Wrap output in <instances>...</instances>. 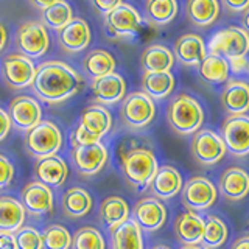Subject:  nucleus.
Listing matches in <instances>:
<instances>
[{"label":"nucleus","mask_w":249,"mask_h":249,"mask_svg":"<svg viewBox=\"0 0 249 249\" xmlns=\"http://www.w3.org/2000/svg\"><path fill=\"white\" fill-rule=\"evenodd\" d=\"M30 88L37 100L49 105H56L80 92L83 88V78L66 62L45 61L37 66Z\"/></svg>","instance_id":"1"},{"label":"nucleus","mask_w":249,"mask_h":249,"mask_svg":"<svg viewBox=\"0 0 249 249\" xmlns=\"http://www.w3.org/2000/svg\"><path fill=\"white\" fill-rule=\"evenodd\" d=\"M167 122L179 136H193L204 123V111L199 101L189 93H178L167 106Z\"/></svg>","instance_id":"2"},{"label":"nucleus","mask_w":249,"mask_h":249,"mask_svg":"<svg viewBox=\"0 0 249 249\" xmlns=\"http://www.w3.org/2000/svg\"><path fill=\"white\" fill-rule=\"evenodd\" d=\"M158 159L148 148H132L122 158V173L136 189H146L158 171Z\"/></svg>","instance_id":"3"},{"label":"nucleus","mask_w":249,"mask_h":249,"mask_svg":"<svg viewBox=\"0 0 249 249\" xmlns=\"http://www.w3.org/2000/svg\"><path fill=\"white\" fill-rule=\"evenodd\" d=\"M23 143L30 156L41 160L50 156H56L62 148V134L53 122L41 120L35 128L25 132Z\"/></svg>","instance_id":"4"},{"label":"nucleus","mask_w":249,"mask_h":249,"mask_svg":"<svg viewBox=\"0 0 249 249\" xmlns=\"http://www.w3.org/2000/svg\"><path fill=\"white\" fill-rule=\"evenodd\" d=\"M249 35L243 27H228L215 33L206 47L207 54H216L226 61L248 56Z\"/></svg>","instance_id":"5"},{"label":"nucleus","mask_w":249,"mask_h":249,"mask_svg":"<svg viewBox=\"0 0 249 249\" xmlns=\"http://www.w3.org/2000/svg\"><path fill=\"white\" fill-rule=\"evenodd\" d=\"M156 115L154 101L140 92H131L122 100L120 106V119L128 129L137 131L143 129L150 124Z\"/></svg>","instance_id":"6"},{"label":"nucleus","mask_w":249,"mask_h":249,"mask_svg":"<svg viewBox=\"0 0 249 249\" xmlns=\"http://www.w3.org/2000/svg\"><path fill=\"white\" fill-rule=\"evenodd\" d=\"M216 198V187L206 176L190 178L181 189V201L189 212H204L215 204Z\"/></svg>","instance_id":"7"},{"label":"nucleus","mask_w":249,"mask_h":249,"mask_svg":"<svg viewBox=\"0 0 249 249\" xmlns=\"http://www.w3.org/2000/svg\"><path fill=\"white\" fill-rule=\"evenodd\" d=\"M16 47L20 54L30 59L41 58L50 47V36L39 20H27L18 28Z\"/></svg>","instance_id":"8"},{"label":"nucleus","mask_w":249,"mask_h":249,"mask_svg":"<svg viewBox=\"0 0 249 249\" xmlns=\"http://www.w3.org/2000/svg\"><path fill=\"white\" fill-rule=\"evenodd\" d=\"M190 153L199 165L209 167L220 162L228 151L218 132L212 129H199L192 137Z\"/></svg>","instance_id":"9"},{"label":"nucleus","mask_w":249,"mask_h":249,"mask_svg":"<svg viewBox=\"0 0 249 249\" xmlns=\"http://www.w3.org/2000/svg\"><path fill=\"white\" fill-rule=\"evenodd\" d=\"M223 143L226 151L243 158L249 151V119L248 115H229L221 124Z\"/></svg>","instance_id":"10"},{"label":"nucleus","mask_w":249,"mask_h":249,"mask_svg":"<svg viewBox=\"0 0 249 249\" xmlns=\"http://www.w3.org/2000/svg\"><path fill=\"white\" fill-rule=\"evenodd\" d=\"M35 62L20 53L6 54L2 61V78L11 89L30 88L35 78Z\"/></svg>","instance_id":"11"},{"label":"nucleus","mask_w":249,"mask_h":249,"mask_svg":"<svg viewBox=\"0 0 249 249\" xmlns=\"http://www.w3.org/2000/svg\"><path fill=\"white\" fill-rule=\"evenodd\" d=\"M106 28L109 35L117 37H128L137 35L142 28V18L139 11L129 3L120 2L106 18Z\"/></svg>","instance_id":"12"},{"label":"nucleus","mask_w":249,"mask_h":249,"mask_svg":"<svg viewBox=\"0 0 249 249\" xmlns=\"http://www.w3.org/2000/svg\"><path fill=\"white\" fill-rule=\"evenodd\" d=\"M8 115H10L11 126L16 129L28 132L31 128L42 119V109L39 101L31 95H18L11 100L10 109H8Z\"/></svg>","instance_id":"13"},{"label":"nucleus","mask_w":249,"mask_h":249,"mask_svg":"<svg viewBox=\"0 0 249 249\" xmlns=\"http://www.w3.org/2000/svg\"><path fill=\"white\" fill-rule=\"evenodd\" d=\"M72 159L76 171L81 176L98 175L107 162L106 146L97 142L90 145H75L72 146Z\"/></svg>","instance_id":"14"},{"label":"nucleus","mask_w":249,"mask_h":249,"mask_svg":"<svg viewBox=\"0 0 249 249\" xmlns=\"http://www.w3.org/2000/svg\"><path fill=\"white\" fill-rule=\"evenodd\" d=\"M131 220L139 226L140 231H159L167 221V207L163 206L162 201L153 196L142 198L132 209Z\"/></svg>","instance_id":"15"},{"label":"nucleus","mask_w":249,"mask_h":249,"mask_svg":"<svg viewBox=\"0 0 249 249\" xmlns=\"http://www.w3.org/2000/svg\"><path fill=\"white\" fill-rule=\"evenodd\" d=\"M20 204L33 216H42L53 212V192L37 181L28 182L20 192Z\"/></svg>","instance_id":"16"},{"label":"nucleus","mask_w":249,"mask_h":249,"mask_svg":"<svg viewBox=\"0 0 249 249\" xmlns=\"http://www.w3.org/2000/svg\"><path fill=\"white\" fill-rule=\"evenodd\" d=\"M182 176L181 173L171 165H162L158 168L153 181L148 185V189L153 193V198L167 201L175 198L182 189Z\"/></svg>","instance_id":"17"},{"label":"nucleus","mask_w":249,"mask_h":249,"mask_svg":"<svg viewBox=\"0 0 249 249\" xmlns=\"http://www.w3.org/2000/svg\"><path fill=\"white\" fill-rule=\"evenodd\" d=\"M92 95L95 98L97 105H115L124 98L126 93V83H124L123 76L119 73H111L107 76L98 78V80H92L90 83Z\"/></svg>","instance_id":"18"},{"label":"nucleus","mask_w":249,"mask_h":249,"mask_svg":"<svg viewBox=\"0 0 249 249\" xmlns=\"http://www.w3.org/2000/svg\"><path fill=\"white\" fill-rule=\"evenodd\" d=\"M59 44L66 52L78 53L83 52L90 44V28L88 22L81 18H73L67 25L59 30Z\"/></svg>","instance_id":"19"},{"label":"nucleus","mask_w":249,"mask_h":249,"mask_svg":"<svg viewBox=\"0 0 249 249\" xmlns=\"http://www.w3.org/2000/svg\"><path fill=\"white\" fill-rule=\"evenodd\" d=\"M78 124L88 134L101 142V137H105L112 128V115L105 106L95 103L83 109Z\"/></svg>","instance_id":"20"},{"label":"nucleus","mask_w":249,"mask_h":249,"mask_svg":"<svg viewBox=\"0 0 249 249\" xmlns=\"http://www.w3.org/2000/svg\"><path fill=\"white\" fill-rule=\"evenodd\" d=\"M206 44L199 35L185 33L178 37L175 42L173 56L182 66H199L201 61L206 58Z\"/></svg>","instance_id":"21"},{"label":"nucleus","mask_w":249,"mask_h":249,"mask_svg":"<svg viewBox=\"0 0 249 249\" xmlns=\"http://www.w3.org/2000/svg\"><path fill=\"white\" fill-rule=\"evenodd\" d=\"M204 232V218L195 212H182L175 220V235L184 246H199Z\"/></svg>","instance_id":"22"},{"label":"nucleus","mask_w":249,"mask_h":249,"mask_svg":"<svg viewBox=\"0 0 249 249\" xmlns=\"http://www.w3.org/2000/svg\"><path fill=\"white\" fill-rule=\"evenodd\" d=\"M221 105L229 115H245L249 107V86L243 80H229L221 93Z\"/></svg>","instance_id":"23"},{"label":"nucleus","mask_w":249,"mask_h":249,"mask_svg":"<svg viewBox=\"0 0 249 249\" xmlns=\"http://www.w3.org/2000/svg\"><path fill=\"white\" fill-rule=\"evenodd\" d=\"M36 181L47 187H61L69 176V167L66 160L59 156H50L37 160L35 167Z\"/></svg>","instance_id":"24"},{"label":"nucleus","mask_w":249,"mask_h":249,"mask_svg":"<svg viewBox=\"0 0 249 249\" xmlns=\"http://www.w3.org/2000/svg\"><path fill=\"white\" fill-rule=\"evenodd\" d=\"M220 192L229 201H241L246 198L249 189V176L245 168L231 167L220 176Z\"/></svg>","instance_id":"25"},{"label":"nucleus","mask_w":249,"mask_h":249,"mask_svg":"<svg viewBox=\"0 0 249 249\" xmlns=\"http://www.w3.org/2000/svg\"><path fill=\"white\" fill-rule=\"evenodd\" d=\"M175 64V56L168 47L160 44L148 45L140 56V66L148 73L170 72Z\"/></svg>","instance_id":"26"},{"label":"nucleus","mask_w":249,"mask_h":249,"mask_svg":"<svg viewBox=\"0 0 249 249\" xmlns=\"http://www.w3.org/2000/svg\"><path fill=\"white\" fill-rule=\"evenodd\" d=\"M25 215L19 199L0 196V233H16L25 223Z\"/></svg>","instance_id":"27"},{"label":"nucleus","mask_w":249,"mask_h":249,"mask_svg":"<svg viewBox=\"0 0 249 249\" xmlns=\"http://www.w3.org/2000/svg\"><path fill=\"white\" fill-rule=\"evenodd\" d=\"M131 218L129 206L122 196H107L100 204V220L105 228L114 231Z\"/></svg>","instance_id":"28"},{"label":"nucleus","mask_w":249,"mask_h":249,"mask_svg":"<svg viewBox=\"0 0 249 249\" xmlns=\"http://www.w3.org/2000/svg\"><path fill=\"white\" fill-rule=\"evenodd\" d=\"M61 206L62 212L69 218H81L92 210L93 201L88 190L81 189V187H70L62 195Z\"/></svg>","instance_id":"29"},{"label":"nucleus","mask_w":249,"mask_h":249,"mask_svg":"<svg viewBox=\"0 0 249 249\" xmlns=\"http://www.w3.org/2000/svg\"><path fill=\"white\" fill-rule=\"evenodd\" d=\"M175 89V76L171 72L148 73L142 76V92L154 100H165Z\"/></svg>","instance_id":"30"},{"label":"nucleus","mask_w":249,"mask_h":249,"mask_svg":"<svg viewBox=\"0 0 249 249\" xmlns=\"http://www.w3.org/2000/svg\"><path fill=\"white\" fill-rule=\"evenodd\" d=\"M83 67L86 70L92 80H98V78H103L114 73L115 70V59L109 52L95 49L88 53V56L83 61Z\"/></svg>","instance_id":"31"},{"label":"nucleus","mask_w":249,"mask_h":249,"mask_svg":"<svg viewBox=\"0 0 249 249\" xmlns=\"http://www.w3.org/2000/svg\"><path fill=\"white\" fill-rule=\"evenodd\" d=\"M189 19L196 27L212 25L220 14V3L216 0H190L185 5Z\"/></svg>","instance_id":"32"},{"label":"nucleus","mask_w":249,"mask_h":249,"mask_svg":"<svg viewBox=\"0 0 249 249\" xmlns=\"http://www.w3.org/2000/svg\"><path fill=\"white\" fill-rule=\"evenodd\" d=\"M111 235L112 249H143L142 231L131 218L114 229Z\"/></svg>","instance_id":"33"},{"label":"nucleus","mask_w":249,"mask_h":249,"mask_svg":"<svg viewBox=\"0 0 249 249\" xmlns=\"http://www.w3.org/2000/svg\"><path fill=\"white\" fill-rule=\"evenodd\" d=\"M229 231L226 223L216 215H207L204 218V232H202V249H220L228 240Z\"/></svg>","instance_id":"34"},{"label":"nucleus","mask_w":249,"mask_h":249,"mask_svg":"<svg viewBox=\"0 0 249 249\" xmlns=\"http://www.w3.org/2000/svg\"><path fill=\"white\" fill-rule=\"evenodd\" d=\"M199 76L207 84H221L229 76L228 61L216 56V54H206V58L201 61Z\"/></svg>","instance_id":"35"},{"label":"nucleus","mask_w":249,"mask_h":249,"mask_svg":"<svg viewBox=\"0 0 249 249\" xmlns=\"http://www.w3.org/2000/svg\"><path fill=\"white\" fill-rule=\"evenodd\" d=\"M178 8L175 0H150L145 5L146 22L153 25H167L176 18Z\"/></svg>","instance_id":"36"},{"label":"nucleus","mask_w":249,"mask_h":249,"mask_svg":"<svg viewBox=\"0 0 249 249\" xmlns=\"http://www.w3.org/2000/svg\"><path fill=\"white\" fill-rule=\"evenodd\" d=\"M41 19H42L41 23L45 28L49 27L59 31L73 19L72 6L67 2H64V0H53L52 5L47 10L41 11Z\"/></svg>","instance_id":"37"},{"label":"nucleus","mask_w":249,"mask_h":249,"mask_svg":"<svg viewBox=\"0 0 249 249\" xmlns=\"http://www.w3.org/2000/svg\"><path fill=\"white\" fill-rule=\"evenodd\" d=\"M42 249H70L72 233L61 224H50L41 233Z\"/></svg>","instance_id":"38"},{"label":"nucleus","mask_w":249,"mask_h":249,"mask_svg":"<svg viewBox=\"0 0 249 249\" xmlns=\"http://www.w3.org/2000/svg\"><path fill=\"white\" fill-rule=\"evenodd\" d=\"M72 249H106L105 238L97 228L84 226L72 235Z\"/></svg>","instance_id":"39"},{"label":"nucleus","mask_w":249,"mask_h":249,"mask_svg":"<svg viewBox=\"0 0 249 249\" xmlns=\"http://www.w3.org/2000/svg\"><path fill=\"white\" fill-rule=\"evenodd\" d=\"M16 249H42L41 232H37L33 226H22L14 233Z\"/></svg>","instance_id":"40"},{"label":"nucleus","mask_w":249,"mask_h":249,"mask_svg":"<svg viewBox=\"0 0 249 249\" xmlns=\"http://www.w3.org/2000/svg\"><path fill=\"white\" fill-rule=\"evenodd\" d=\"M14 179V167L5 154H0V190L10 187Z\"/></svg>","instance_id":"41"},{"label":"nucleus","mask_w":249,"mask_h":249,"mask_svg":"<svg viewBox=\"0 0 249 249\" xmlns=\"http://www.w3.org/2000/svg\"><path fill=\"white\" fill-rule=\"evenodd\" d=\"M100 140H97L95 137H92L90 134H88L80 124L76 126L73 136H72V146L75 145H90V143H97Z\"/></svg>","instance_id":"42"},{"label":"nucleus","mask_w":249,"mask_h":249,"mask_svg":"<svg viewBox=\"0 0 249 249\" xmlns=\"http://www.w3.org/2000/svg\"><path fill=\"white\" fill-rule=\"evenodd\" d=\"M119 3H120V0H93V2H92L93 8H95L98 13L103 14L105 18L112 10H115V6Z\"/></svg>","instance_id":"43"},{"label":"nucleus","mask_w":249,"mask_h":249,"mask_svg":"<svg viewBox=\"0 0 249 249\" xmlns=\"http://www.w3.org/2000/svg\"><path fill=\"white\" fill-rule=\"evenodd\" d=\"M11 131V120L10 115L5 111V109L0 107V142L5 140V137L10 134Z\"/></svg>","instance_id":"44"},{"label":"nucleus","mask_w":249,"mask_h":249,"mask_svg":"<svg viewBox=\"0 0 249 249\" xmlns=\"http://www.w3.org/2000/svg\"><path fill=\"white\" fill-rule=\"evenodd\" d=\"M224 8L231 13H245L249 8L248 0H224Z\"/></svg>","instance_id":"45"},{"label":"nucleus","mask_w":249,"mask_h":249,"mask_svg":"<svg viewBox=\"0 0 249 249\" xmlns=\"http://www.w3.org/2000/svg\"><path fill=\"white\" fill-rule=\"evenodd\" d=\"M228 66H229V72H231V70H232V72H235V73L246 72V70H248V56L229 59Z\"/></svg>","instance_id":"46"},{"label":"nucleus","mask_w":249,"mask_h":249,"mask_svg":"<svg viewBox=\"0 0 249 249\" xmlns=\"http://www.w3.org/2000/svg\"><path fill=\"white\" fill-rule=\"evenodd\" d=\"M0 249H16L14 233H0Z\"/></svg>","instance_id":"47"},{"label":"nucleus","mask_w":249,"mask_h":249,"mask_svg":"<svg viewBox=\"0 0 249 249\" xmlns=\"http://www.w3.org/2000/svg\"><path fill=\"white\" fill-rule=\"evenodd\" d=\"M231 249H249V237L243 235V237L237 238L233 241V245L231 246Z\"/></svg>","instance_id":"48"},{"label":"nucleus","mask_w":249,"mask_h":249,"mask_svg":"<svg viewBox=\"0 0 249 249\" xmlns=\"http://www.w3.org/2000/svg\"><path fill=\"white\" fill-rule=\"evenodd\" d=\"M6 41H8V31H6L5 25H2V23H0V52L5 49Z\"/></svg>","instance_id":"49"},{"label":"nucleus","mask_w":249,"mask_h":249,"mask_svg":"<svg viewBox=\"0 0 249 249\" xmlns=\"http://www.w3.org/2000/svg\"><path fill=\"white\" fill-rule=\"evenodd\" d=\"M52 2H53V0H47V2H39V0H33V2H31V5L36 6L37 10L44 11V10H47V8L52 5Z\"/></svg>","instance_id":"50"},{"label":"nucleus","mask_w":249,"mask_h":249,"mask_svg":"<svg viewBox=\"0 0 249 249\" xmlns=\"http://www.w3.org/2000/svg\"><path fill=\"white\" fill-rule=\"evenodd\" d=\"M151 249H171V248L167 246V245H156V246H153Z\"/></svg>","instance_id":"51"},{"label":"nucleus","mask_w":249,"mask_h":249,"mask_svg":"<svg viewBox=\"0 0 249 249\" xmlns=\"http://www.w3.org/2000/svg\"><path fill=\"white\" fill-rule=\"evenodd\" d=\"M181 249H202L201 246H182Z\"/></svg>","instance_id":"52"}]
</instances>
